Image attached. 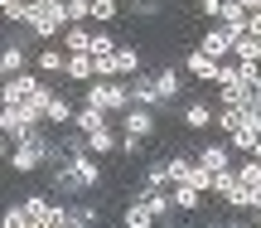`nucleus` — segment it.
<instances>
[{
    "instance_id": "obj_1",
    "label": "nucleus",
    "mask_w": 261,
    "mask_h": 228,
    "mask_svg": "<svg viewBox=\"0 0 261 228\" xmlns=\"http://www.w3.org/2000/svg\"><path fill=\"white\" fill-rule=\"evenodd\" d=\"M29 34L39 39V44H54V39H63L68 29V5L63 0H29Z\"/></svg>"
},
{
    "instance_id": "obj_2",
    "label": "nucleus",
    "mask_w": 261,
    "mask_h": 228,
    "mask_svg": "<svg viewBox=\"0 0 261 228\" xmlns=\"http://www.w3.org/2000/svg\"><path fill=\"white\" fill-rule=\"evenodd\" d=\"M83 97H87V102H97L102 112H112L116 122H121V112L130 107V87H126V78H92V83L83 87Z\"/></svg>"
},
{
    "instance_id": "obj_3",
    "label": "nucleus",
    "mask_w": 261,
    "mask_h": 228,
    "mask_svg": "<svg viewBox=\"0 0 261 228\" xmlns=\"http://www.w3.org/2000/svg\"><path fill=\"white\" fill-rule=\"evenodd\" d=\"M121 131H130V136H145V141H155V131H160V112H155V107H140V102H130L126 112H121Z\"/></svg>"
},
{
    "instance_id": "obj_4",
    "label": "nucleus",
    "mask_w": 261,
    "mask_h": 228,
    "mask_svg": "<svg viewBox=\"0 0 261 228\" xmlns=\"http://www.w3.org/2000/svg\"><path fill=\"white\" fill-rule=\"evenodd\" d=\"M39 87H44V73H39V68H24V73L5 78V87H0V102H29Z\"/></svg>"
},
{
    "instance_id": "obj_5",
    "label": "nucleus",
    "mask_w": 261,
    "mask_h": 228,
    "mask_svg": "<svg viewBox=\"0 0 261 228\" xmlns=\"http://www.w3.org/2000/svg\"><path fill=\"white\" fill-rule=\"evenodd\" d=\"M213 122H218V107L208 102V97H189V102L179 107V126H184V131H208Z\"/></svg>"
},
{
    "instance_id": "obj_6",
    "label": "nucleus",
    "mask_w": 261,
    "mask_h": 228,
    "mask_svg": "<svg viewBox=\"0 0 261 228\" xmlns=\"http://www.w3.org/2000/svg\"><path fill=\"white\" fill-rule=\"evenodd\" d=\"M179 68H184V73L194 78V83H218V73H223V63H218L213 54H203V49H189Z\"/></svg>"
},
{
    "instance_id": "obj_7",
    "label": "nucleus",
    "mask_w": 261,
    "mask_h": 228,
    "mask_svg": "<svg viewBox=\"0 0 261 228\" xmlns=\"http://www.w3.org/2000/svg\"><path fill=\"white\" fill-rule=\"evenodd\" d=\"M34 68H39L44 78H63V73H68V49L58 44V39H54V44H39V49H34Z\"/></svg>"
},
{
    "instance_id": "obj_8",
    "label": "nucleus",
    "mask_w": 261,
    "mask_h": 228,
    "mask_svg": "<svg viewBox=\"0 0 261 228\" xmlns=\"http://www.w3.org/2000/svg\"><path fill=\"white\" fill-rule=\"evenodd\" d=\"M126 87H130V102H140V107H155V112H160L155 68H140V73H130V78H126Z\"/></svg>"
},
{
    "instance_id": "obj_9",
    "label": "nucleus",
    "mask_w": 261,
    "mask_h": 228,
    "mask_svg": "<svg viewBox=\"0 0 261 228\" xmlns=\"http://www.w3.org/2000/svg\"><path fill=\"white\" fill-rule=\"evenodd\" d=\"M198 165H208V170H227V165H237V151H232V146H227V136H223V141H203V146H198Z\"/></svg>"
},
{
    "instance_id": "obj_10",
    "label": "nucleus",
    "mask_w": 261,
    "mask_h": 228,
    "mask_svg": "<svg viewBox=\"0 0 261 228\" xmlns=\"http://www.w3.org/2000/svg\"><path fill=\"white\" fill-rule=\"evenodd\" d=\"M87 151L92 155H116L121 151V122H107V126H97V131H87Z\"/></svg>"
},
{
    "instance_id": "obj_11",
    "label": "nucleus",
    "mask_w": 261,
    "mask_h": 228,
    "mask_svg": "<svg viewBox=\"0 0 261 228\" xmlns=\"http://www.w3.org/2000/svg\"><path fill=\"white\" fill-rule=\"evenodd\" d=\"M155 87H160V107H169V102H179L184 97V68H155Z\"/></svg>"
},
{
    "instance_id": "obj_12",
    "label": "nucleus",
    "mask_w": 261,
    "mask_h": 228,
    "mask_svg": "<svg viewBox=\"0 0 261 228\" xmlns=\"http://www.w3.org/2000/svg\"><path fill=\"white\" fill-rule=\"evenodd\" d=\"M169 190H174V204H179V214H198L208 199H213V194H208V190H198L194 180H179V185H169Z\"/></svg>"
},
{
    "instance_id": "obj_13",
    "label": "nucleus",
    "mask_w": 261,
    "mask_h": 228,
    "mask_svg": "<svg viewBox=\"0 0 261 228\" xmlns=\"http://www.w3.org/2000/svg\"><path fill=\"white\" fill-rule=\"evenodd\" d=\"M198 49H203V54H213L218 63H223V58H232V34H227V25H208Z\"/></svg>"
},
{
    "instance_id": "obj_14",
    "label": "nucleus",
    "mask_w": 261,
    "mask_h": 228,
    "mask_svg": "<svg viewBox=\"0 0 261 228\" xmlns=\"http://www.w3.org/2000/svg\"><path fill=\"white\" fill-rule=\"evenodd\" d=\"M227 34H232V58L261 63V34H252V29H227Z\"/></svg>"
},
{
    "instance_id": "obj_15",
    "label": "nucleus",
    "mask_w": 261,
    "mask_h": 228,
    "mask_svg": "<svg viewBox=\"0 0 261 228\" xmlns=\"http://www.w3.org/2000/svg\"><path fill=\"white\" fill-rule=\"evenodd\" d=\"M107 122H116V117H112V112H102L97 102H87V97L77 102V117H73L77 131H97V126H107Z\"/></svg>"
},
{
    "instance_id": "obj_16",
    "label": "nucleus",
    "mask_w": 261,
    "mask_h": 228,
    "mask_svg": "<svg viewBox=\"0 0 261 228\" xmlns=\"http://www.w3.org/2000/svg\"><path fill=\"white\" fill-rule=\"evenodd\" d=\"M68 83H77V87H87V83H92V78H97V58L92 54H68Z\"/></svg>"
},
{
    "instance_id": "obj_17",
    "label": "nucleus",
    "mask_w": 261,
    "mask_h": 228,
    "mask_svg": "<svg viewBox=\"0 0 261 228\" xmlns=\"http://www.w3.org/2000/svg\"><path fill=\"white\" fill-rule=\"evenodd\" d=\"M73 117H77V107L68 102L63 93H58L54 102H48V112H44V126H54V131H63V126H73Z\"/></svg>"
},
{
    "instance_id": "obj_18",
    "label": "nucleus",
    "mask_w": 261,
    "mask_h": 228,
    "mask_svg": "<svg viewBox=\"0 0 261 228\" xmlns=\"http://www.w3.org/2000/svg\"><path fill=\"white\" fill-rule=\"evenodd\" d=\"M116 49H121V39H116L107 25H97V29H92V39H87V54L102 58V54H116Z\"/></svg>"
},
{
    "instance_id": "obj_19",
    "label": "nucleus",
    "mask_w": 261,
    "mask_h": 228,
    "mask_svg": "<svg viewBox=\"0 0 261 228\" xmlns=\"http://www.w3.org/2000/svg\"><path fill=\"white\" fill-rule=\"evenodd\" d=\"M218 25H227V29H247L252 25V10L242 5V0H223V19Z\"/></svg>"
},
{
    "instance_id": "obj_20",
    "label": "nucleus",
    "mask_w": 261,
    "mask_h": 228,
    "mask_svg": "<svg viewBox=\"0 0 261 228\" xmlns=\"http://www.w3.org/2000/svg\"><path fill=\"white\" fill-rule=\"evenodd\" d=\"M116 68H121V78L140 73V68H145V54H140L136 44H121V49H116Z\"/></svg>"
},
{
    "instance_id": "obj_21",
    "label": "nucleus",
    "mask_w": 261,
    "mask_h": 228,
    "mask_svg": "<svg viewBox=\"0 0 261 228\" xmlns=\"http://www.w3.org/2000/svg\"><path fill=\"white\" fill-rule=\"evenodd\" d=\"M242 112H247V107H223V102H218V122H213V131H218V136H232L237 126H242Z\"/></svg>"
},
{
    "instance_id": "obj_22",
    "label": "nucleus",
    "mask_w": 261,
    "mask_h": 228,
    "mask_svg": "<svg viewBox=\"0 0 261 228\" xmlns=\"http://www.w3.org/2000/svg\"><path fill=\"white\" fill-rule=\"evenodd\" d=\"M87 39H92V29H87V25H68L58 44H63L68 54H87Z\"/></svg>"
},
{
    "instance_id": "obj_23",
    "label": "nucleus",
    "mask_w": 261,
    "mask_h": 228,
    "mask_svg": "<svg viewBox=\"0 0 261 228\" xmlns=\"http://www.w3.org/2000/svg\"><path fill=\"white\" fill-rule=\"evenodd\" d=\"M140 185H145V190H169V161H150L145 175H140Z\"/></svg>"
},
{
    "instance_id": "obj_24",
    "label": "nucleus",
    "mask_w": 261,
    "mask_h": 228,
    "mask_svg": "<svg viewBox=\"0 0 261 228\" xmlns=\"http://www.w3.org/2000/svg\"><path fill=\"white\" fill-rule=\"evenodd\" d=\"M145 146H150L145 136H130V131H121V151H116V161H126V165H130V161H140V155H145Z\"/></svg>"
},
{
    "instance_id": "obj_25",
    "label": "nucleus",
    "mask_w": 261,
    "mask_h": 228,
    "mask_svg": "<svg viewBox=\"0 0 261 228\" xmlns=\"http://www.w3.org/2000/svg\"><path fill=\"white\" fill-rule=\"evenodd\" d=\"M0 15H5V25H24L29 19V0H0Z\"/></svg>"
},
{
    "instance_id": "obj_26",
    "label": "nucleus",
    "mask_w": 261,
    "mask_h": 228,
    "mask_svg": "<svg viewBox=\"0 0 261 228\" xmlns=\"http://www.w3.org/2000/svg\"><path fill=\"white\" fill-rule=\"evenodd\" d=\"M87 223H102V209H97V204H73V228H87Z\"/></svg>"
},
{
    "instance_id": "obj_27",
    "label": "nucleus",
    "mask_w": 261,
    "mask_h": 228,
    "mask_svg": "<svg viewBox=\"0 0 261 228\" xmlns=\"http://www.w3.org/2000/svg\"><path fill=\"white\" fill-rule=\"evenodd\" d=\"M126 15H136V19H155V15H165V0H130Z\"/></svg>"
},
{
    "instance_id": "obj_28",
    "label": "nucleus",
    "mask_w": 261,
    "mask_h": 228,
    "mask_svg": "<svg viewBox=\"0 0 261 228\" xmlns=\"http://www.w3.org/2000/svg\"><path fill=\"white\" fill-rule=\"evenodd\" d=\"M116 15H121V5H116V0H92V25H112Z\"/></svg>"
},
{
    "instance_id": "obj_29",
    "label": "nucleus",
    "mask_w": 261,
    "mask_h": 228,
    "mask_svg": "<svg viewBox=\"0 0 261 228\" xmlns=\"http://www.w3.org/2000/svg\"><path fill=\"white\" fill-rule=\"evenodd\" d=\"M0 223H5V228H29V209H24V199L10 204V209L0 214Z\"/></svg>"
},
{
    "instance_id": "obj_30",
    "label": "nucleus",
    "mask_w": 261,
    "mask_h": 228,
    "mask_svg": "<svg viewBox=\"0 0 261 228\" xmlns=\"http://www.w3.org/2000/svg\"><path fill=\"white\" fill-rule=\"evenodd\" d=\"M97 78H121V68H116V54H102V58H97Z\"/></svg>"
},
{
    "instance_id": "obj_31",
    "label": "nucleus",
    "mask_w": 261,
    "mask_h": 228,
    "mask_svg": "<svg viewBox=\"0 0 261 228\" xmlns=\"http://www.w3.org/2000/svg\"><path fill=\"white\" fill-rule=\"evenodd\" d=\"M198 10H203L208 19H223V0H198Z\"/></svg>"
},
{
    "instance_id": "obj_32",
    "label": "nucleus",
    "mask_w": 261,
    "mask_h": 228,
    "mask_svg": "<svg viewBox=\"0 0 261 228\" xmlns=\"http://www.w3.org/2000/svg\"><path fill=\"white\" fill-rule=\"evenodd\" d=\"M252 107H256V112H261V87H256V93H252Z\"/></svg>"
},
{
    "instance_id": "obj_33",
    "label": "nucleus",
    "mask_w": 261,
    "mask_h": 228,
    "mask_svg": "<svg viewBox=\"0 0 261 228\" xmlns=\"http://www.w3.org/2000/svg\"><path fill=\"white\" fill-rule=\"evenodd\" d=\"M252 219H256V223H261V204H256V209H252Z\"/></svg>"
},
{
    "instance_id": "obj_34",
    "label": "nucleus",
    "mask_w": 261,
    "mask_h": 228,
    "mask_svg": "<svg viewBox=\"0 0 261 228\" xmlns=\"http://www.w3.org/2000/svg\"><path fill=\"white\" fill-rule=\"evenodd\" d=\"M116 5H121V10H130V0H116Z\"/></svg>"
},
{
    "instance_id": "obj_35",
    "label": "nucleus",
    "mask_w": 261,
    "mask_h": 228,
    "mask_svg": "<svg viewBox=\"0 0 261 228\" xmlns=\"http://www.w3.org/2000/svg\"><path fill=\"white\" fill-rule=\"evenodd\" d=\"M252 155H256V161H261V146H256V151H252Z\"/></svg>"
}]
</instances>
